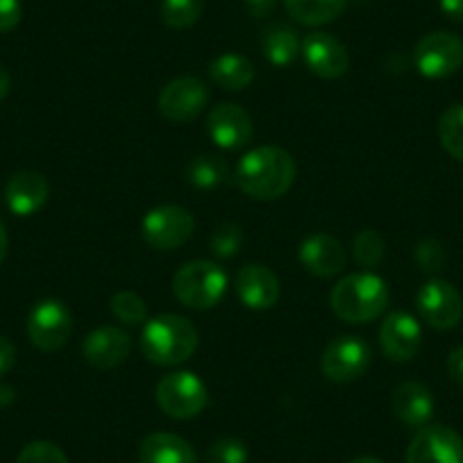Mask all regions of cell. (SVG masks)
Returning a JSON list of instances; mask_svg holds the SVG:
<instances>
[{
    "instance_id": "6da1fadb",
    "label": "cell",
    "mask_w": 463,
    "mask_h": 463,
    "mask_svg": "<svg viewBox=\"0 0 463 463\" xmlns=\"http://www.w3.org/2000/svg\"><path fill=\"white\" fill-rule=\"evenodd\" d=\"M296 162L278 146H261L239 159L234 168V184L252 200H278L296 182Z\"/></svg>"
},
{
    "instance_id": "7a4b0ae2",
    "label": "cell",
    "mask_w": 463,
    "mask_h": 463,
    "mask_svg": "<svg viewBox=\"0 0 463 463\" xmlns=\"http://www.w3.org/2000/svg\"><path fill=\"white\" fill-rule=\"evenodd\" d=\"M198 350V329L189 318L162 314L146 320L141 329V353L153 366H180Z\"/></svg>"
},
{
    "instance_id": "3957f363",
    "label": "cell",
    "mask_w": 463,
    "mask_h": 463,
    "mask_svg": "<svg viewBox=\"0 0 463 463\" xmlns=\"http://www.w3.org/2000/svg\"><path fill=\"white\" fill-rule=\"evenodd\" d=\"M389 284L375 273L345 275L329 293L332 311L350 325L371 323L389 309Z\"/></svg>"
},
{
    "instance_id": "277c9868",
    "label": "cell",
    "mask_w": 463,
    "mask_h": 463,
    "mask_svg": "<svg viewBox=\"0 0 463 463\" xmlns=\"http://www.w3.org/2000/svg\"><path fill=\"white\" fill-rule=\"evenodd\" d=\"M225 291L227 273L209 260L186 261L173 275V293L186 309H213L222 300Z\"/></svg>"
},
{
    "instance_id": "5b68a950",
    "label": "cell",
    "mask_w": 463,
    "mask_h": 463,
    "mask_svg": "<svg viewBox=\"0 0 463 463\" xmlns=\"http://www.w3.org/2000/svg\"><path fill=\"white\" fill-rule=\"evenodd\" d=\"M155 398H157L159 409L175 420H189V418L200 416L209 402L204 382L189 371L164 375L155 389Z\"/></svg>"
},
{
    "instance_id": "8992f818",
    "label": "cell",
    "mask_w": 463,
    "mask_h": 463,
    "mask_svg": "<svg viewBox=\"0 0 463 463\" xmlns=\"http://www.w3.org/2000/svg\"><path fill=\"white\" fill-rule=\"evenodd\" d=\"M195 230L189 209L180 204H159L141 221V237L155 250H175L184 246Z\"/></svg>"
},
{
    "instance_id": "52a82bcc",
    "label": "cell",
    "mask_w": 463,
    "mask_h": 463,
    "mask_svg": "<svg viewBox=\"0 0 463 463\" xmlns=\"http://www.w3.org/2000/svg\"><path fill=\"white\" fill-rule=\"evenodd\" d=\"M373 350L359 336H336L320 354V371L334 384H350L368 371Z\"/></svg>"
},
{
    "instance_id": "ba28073f",
    "label": "cell",
    "mask_w": 463,
    "mask_h": 463,
    "mask_svg": "<svg viewBox=\"0 0 463 463\" xmlns=\"http://www.w3.org/2000/svg\"><path fill=\"white\" fill-rule=\"evenodd\" d=\"M73 332V314L61 300H39L28 314V338L42 353H55Z\"/></svg>"
},
{
    "instance_id": "9c48e42d",
    "label": "cell",
    "mask_w": 463,
    "mask_h": 463,
    "mask_svg": "<svg viewBox=\"0 0 463 463\" xmlns=\"http://www.w3.org/2000/svg\"><path fill=\"white\" fill-rule=\"evenodd\" d=\"M413 61L420 75L430 80H443L463 66V39L454 33H430L416 43Z\"/></svg>"
},
{
    "instance_id": "30bf717a",
    "label": "cell",
    "mask_w": 463,
    "mask_h": 463,
    "mask_svg": "<svg viewBox=\"0 0 463 463\" xmlns=\"http://www.w3.org/2000/svg\"><path fill=\"white\" fill-rule=\"evenodd\" d=\"M209 105V87L195 75L171 80L157 98L159 114L171 123H189Z\"/></svg>"
},
{
    "instance_id": "8fae6325",
    "label": "cell",
    "mask_w": 463,
    "mask_h": 463,
    "mask_svg": "<svg viewBox=\"0 0 463 463\" xmlns=\"http://www.w3.org/2000/svg\"><path fill=\"white\" fill-rule=\"evenodd\" d=\"M416 307L422 320L439 332L454 329L463 318L461 293L445 279H430L422 284L416 296Z\"/></svg>"
},
{
    "instance_id": "7c38bea8",
    "label": "cell",
    "mask_w": 463,
    "mask_h": 463,
    "mask_svg": "<svg viewBox=\"0 0 463 463\" xmlns=\"http://www.w3.org/2000/svg\"><path fill=\"white\" fill-rule=\"evenodd\" d=\"M407 463H463V439L452 427H420L407 448Z\"/></svg>"
},
{
    "instance_id": "4fadbf2b",
    "label": "cell",
    "mask_w": 463,
    "mask_h": 463,
    "mask_svg": "<svg viewBox=\"0 0 463 463\" xmlns=\"http://www.w3.org/2000/svg\"><path fill=\"white\" fill-rule=\"evenodd\" d=\"M207 132L218 148L239 150L250 144L255 128H252L250 114L241 105L221 102L209 111Z\"/></svg>"
},
{
    "instance_id": "5bb4252c",
    "label": "cell",
    "mask_w": 463,
    "mask_h": 463,
    "mask_svg": "<svg viewBox=\"0 0 463 463\" xmlns=\"http://www.w3.org/2000/svg\"><path fill=\"white\" fill-rule=\"evenodd\" d=\"M422 329L420 323L407 311H393L380 327V347L386 359L395 364H407L420 353Z\"/></svg>"
},
{
    "instance_id": "9a60e30c",
    "label": "cell",
    "mask_w": 463,
    "mask_h": 463,
    "mask_svg": "<svg viewBox=\"0 0 463 463\" xmlns=\"http://www.w3.org/2000/svg\"><path fill=\"white\" fill-rule=\"evenodd\" d=\"M300 55L307 69L323 80H338L350 69L347 48L327 33H311L302 42Z\"/></svg>"
},
{
    "instance_id": "2e32d148",
    "label": "cell",
    "mask_w": 463,
    "mask_h": 463,
    "mask_svg": "<svg viewBox=\"0 0 463 463\" xmlns=\"http://www.w3.org/2000/svg\"><path fill=\"white\" fill-rule=\"evenodd\" d=\"M132 350L130 334L123 332L114 325H102L96 327L82 343V357L89 366L109 371V368L121 366Z\"/></svg>"
},
{
    "instance_id": "e0dca14e",
    "label": "cell",
    "mask_w": 463,
    "mask_h": 463,
    "mask_svg": "<svg viewBox=\"0 0 463 463\" xmlns=\"http://www.w3.org/2000/svg\"><path fill=\"white\" fill-rule=\"evenodd\" d=\"M234 291L248 309H273L279 300V279L266 266L248 264L239 269L237 278H234Z\"/></svg>"
},
{
    "instance_id": "ac0fdd59",
    "label": "cell",
    "mask_w": 463,
    "mask_h": 463,
    "mask_svg": "<svg viewBox=\"0 0 463 463\" xmlns=\"http://www.w3.org/2000/svg\"><path fill=\"white\" fill-rule=\"evenodd\" d=\"M298 260L305 266L307 273L316 275V278H334L345 269L347 255L336 237L325 234V232H316L300 243Z\"/></svg>"
},
{
    "instance_id": "d6986e66",
    "label": "cell",
    "mask_w": 463,
    "mask_h": 463,
    "mask_svg": "<svg viewBox=\"0 0 463 463\" xmlns=\"http://www.w3.org/2000/svg\"><path fill=\"white\" fill-rule=\"evenodd\" d=\"M51 198V184L39 171H19L7 180L5 204L16 216H33L46 207Z\"/></svg>"
},
{
    "instance_id": "ffe728a7",
    "label": "cell",
    "mask_w": 463,
    "mask_h": 463,
    "mask_svg": "<svg viewBox=\"0 0 463 463\" xmlns=\"http://www.w3.org/2000/svg\"><path fill=\"white\" fill-rule=\"evenodd\" d=\"M393 413L409 427H425L434 416V395L420 382H402L393 391Z\"/></svg>"
},
{
    "instance_id": "44dd1931",
    "label": "cell",
    "mask_w": 463,
    "mask_h": 463,
    "mask_svg": "<svg viewBox=\"0 0 463 463\" xmlns=\"http://www.w3.org/2000/svg\"><path fill=\"white\" fill-rule=\"evenodd\" d=\"M139 463H198L195 449L182 436L155 431L139 445Z\"/></svg>"
},
{
    "instance_id": "7402d4cb",
    "label": "cell",
    "mask_w": 463,
    "mask_h": 463,
    "mask_svg": "<svg viewBox=\"0 0 463 463\" xmlns=\"http://www.w3.org/2000/svg\"><path fill=\"white\" fill-rule=\"evenodd\" d=\"M209 75L225 91H243L255 80V66L248 57L225 52L209 64Z\"/></svg>"
},
{
    "instance_id": "603a6c76",
    "label": "cell",
    "mask_w": 463,
    "mask_h": 463,
    "mask_svg": "<svg viewBox=\"0 0 463 463\" xmlns=\"http://www.w3.org/2000/svg\"><path fill=\"white\" fill-rule=\"evenodd\" d=\"M288 16L307 28H318L336 21L345 12L347 0H284Z\"/></svg>"
},
{
    "instance_id": "cb8c5ba5",
    "label": "cell",
    "mask_w": 463,
    "mask_h": 463,
    "mask_svg": "<svg viewBox=\"0 0 463 463\" xmlns=\"http://www.w3.org/2000/svg\"><path fill=\"white\" fill-rule=\"evenodd\" d=\"M300 48L302 43L296 30L284 24L270 25L264 34V42H261L264 57L275 66L293 64L298 60V55H300Z\"/></svg>"
},
{
    "instance_id": "d4e9b609",
    "label": "cell",
    "mask_w": 463,
    "mask_h": 463,
    "mask_svg": "<svg viewBox=\"0 0 463 463\" xmlns=\"http://www.w3.org/2000/svg\"><path fill=\"white\" fill-rule=\"evenodd\" d=\"M186 180L195 189H218L230 180V166L218 155H198L186 164Z\"/></svg>"
},
{
    "instance_id": "484cf974",
    "label": "cell",
    "mask_w": 463,
    "mask_h": 463,
    "mask_svg": "<svg viewBox=\"0 0 463 463\" xmlns=\"http://www.w3.org/2000/svg\"><path fill=\"white\" fill-rule=\"evenodd\" d=\"M204 0H162L159 16L162 24L171 30H186L195 25L203 16Z\"/></svg>"
},
{
    "instance_id": "4316f807",
    "label": "cell",
    "mask_w": 463,
    "mask_h": 463,
    "mask_svg": "<svg viewBox=\"0 0 463 463\" xmlns=\"http://www.w3.org/2000/svg\"><path fill=\"white\" fill-rule=\"evenodd\" d=\"M439 141L454 159L463 162V102L452 105L440 114Z\"/></svg>"
},
{
    "instance_id": "83f0119b",
    "label": "cell",
    "mask_w": 463,
    "mask_h": 463,
    "mask_svg": "<svg viewBox=\"0 0 463 463\" xmlns=\"http://www.w3.org/2000/svg\"><path fill=\"white\" fill-rule=\"evenodd\" d=\"M109 309L118 323L130 325V327L144 325L146 320H148V307H146V300L132 291H118L116 296H111Z\"/></svg>"
},
{
    "instance_id": "f1b7e54d",
    "label": "cell",
    "mask_w": 463,
    "mask_h": 463,
    "mask_svg": "<svg viewBox=\"0 0 463 463\" xmlns=\"http://www.w3.org/2000/svg\"><path fill=\"white\" fill-rule=\"evenodd\" d=\"M353 255L357 260V264H362L364 269H375V266H380L386 257V243L380 232H359L353 241Z\"/></svg>"
},
{
    "instance_id": "f546056e",
    "label": "cell",
    "mask_w": 463,
    "mask_h": 463,
    "mask_svg": "<svg viewBox=\"0 0 463 463\" xmlns=\"http://www.w3.org/2000/svg\"><path fill=\"white\" fill-rule=\"evenodd\" d=\"M243 246V230L237 222H221L209 237V250L218 260H232L237 257Z\"/></svg>"
},
{
    "instance_id": "4dcf8cb0",
    "label": "cell",
    "mask_w": 463,
    "mask_h": 463,
    "mask_svg": "<svg viewBox=\"0 0 463 463\" xmlns=\"http://www.w3.org/2000/svg\"><path fill=\"white\" fill-rule=\"evenodd\" d=\"M209 463H248V445L239 439H218L207 449Z\"/></svg>"
},
{
    "instance_id": "1f68e13d",
    "label": "cell",
    "mask_w": 463,
    "mask_h": 463,
    "mask_svg": "<svg viewBox=\"0 0 463 463\" xmlns=\"http://www.w3.org/2000/svg\"><path fill=\"white\" fill-rule=\"evenodd\" d=\"M16 463H69L64 449L51 440H33L16 457Z\"/></svg>"
},
{
    "instance_id": "d6a6232c",
    "label": "cell",
    "mask_w": 463,
    "mask_h": 463,
    "mask_svg": "<svg viewBox=\"0 0 463 463\" xmlns=\"http://www.w3.org/2000/svg\"><path fill=\"white\" fill-rule=\"evenodd\" d=\"M416 264L420 266L422 273H440L445 266V248L436 239H422L416 246Z\"/></svg>"
},
{
    "instance_id": "836d02e7",
    "label": "cell",
    "mask_w": 463,
    "mask_h": 463,
    "mask_svg": "<svg viewBox=\"0 0 463 463\" xmlns=\"http://www.w3.org/2000/svg\"><path fill=\"white\" fill-rule=\"evenodd\" d=\"M24 7L21 0H0V33H10L21 24Z\"/></svg>"
},
{
    "instance_id": "e575fe53",
    "label": "cell",
    "mask_w": 463,
    "mask_h": 463,
    "mask_svg": "<svg viewBox=\"0 0 463 463\" xmlns=\"http://www.w3.org/2000/svg\"><path fill=\"white\" fill-rule=\"evenodd\" d=\"M16 364V345L7 336H0V375H5Z\"/></svg>"
},
{
    "instance_id": "d590c367",
    "label": "cell",
    "mask_w": 463,
    "mask_h": 463,
    "mask_svg": "<svg viewBox=\"0 0 463 463\" xmlns=\"http://www.w3.org/2000/svg\"><path fill=\"white\" fill-rule=\"evenodd\" d=\"M445 368H448V375L452 377L454 384L463 386V345L454 347L452 353L448 354V364H445Z\"/></svg>"
},
{
    "instance_id": "8d00e7d4",
    "label": "cell",
    "mask_w": 463,
    "mask_h": 463,
    "mask_svg": "<svg viewBox=\"0 0 463 463\" xmlns=\"http://www.w3.org/2000/svg\"><path fill=\"white\" fill-rule=\"evenodd\" d=\"M243 5H246L248 14L250 16H255V19H264V16H269L270 12L275 10L278 0H243Z\"/></svg>"
},
{
    "instance_id": "74e56055",
    "label": "cell",
    "mask_w": 463,
    "mask_h": 463,
    "mask_svg": "<svg viewBox=\"0 0 463 463\" xmlns=\"http://www.w3.org/2000/svg\"><path fill=\"white\" fill-rule=\"evenodd\" d=\"M440 10L448 19L463 24V0H440Z\"/></svg>"
},
{
    "instance_id": "f35d334b",
    "label": "cell",
    "mask_w": 463,
    "mask_h": 463,
    "mask_svg": "<svg viewBox=\"0 0 463 463\" xmlns=\"http://www.w3.org/2000/svg\"><path fill=\"white\" fill-rule=\"evenodd\" d=\"M12 87V78H10V71L5 66L0 64V100H5V96L10 93Z\"/></svg>"
},
{
    "instance_id": "ab89813d",
    "label": "cell",
    "mask_w": 463,
    "mask_h": 463,
    "mask_svg": "<svg viewBox=\"0 0 463 463\" xmlns=\"http://www.w3.org/2000/svg\"><path fill=\"white\" fill-rule=\"evenodd\" d=\"M14 400H16L14 389H12V386H7V384H0V407H10Z\"/></svg>"
},
{
    "instance_id": "60d3db41",
    "label": "cell",
    "mask_w": 463,
    "mask_h": 463,
    "mask_svg": "<svg viewBox=\"0 0 463 463\" xmlns=\"http://www.w3.org/2000/svg\"><path fill=\"white\" fill-rule=\"evenodd\" d=\"M7 246H10V239H7V230H5V225L0 222V264L5 261Z\"/></svg>"
},
{
    "instance_id": "b9f144b4",
    "label": "cell",
    "mask_w": 463,
    "mask_h": 463,
    "mask_svg": "<svg viewBox=\"0 0 463 463\" xmlns=\"http://www.w3.org/2000/svg\"><path fill=\"white\" fill-rule=\"evenodd\" d=\"M350 463H384V461H382V458H375V457H359Z\"/></svg>"
}]
</instances>
